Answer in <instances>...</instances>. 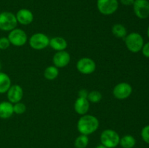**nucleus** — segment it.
<instances>
[{
    "label": "nucleus",
    "mask_w": 149,
    "mask_h": 148,
    "mask_svg": "<svg viewBox=\"0 0 149 148\" xmlns=\"http://www.w3.org/2000/svg\"><path fill=\"white\" fill-rule=\"evenodd\" d=\"M102 94L99 91H92L88 93V96H87V100L90 102L91 103H97L102 100Z\"/></svg>",
    "instance_id": "22"
},
{
    "label": "nucleus",
    "mask_w": 149,
    "mask_h": 148,
    "mask_svg": "<svg viewBox=\"0 0 149 148\" xmlns=\"http://www.w3.org/2000/svg\"><path fill=\"white\" fill-rule=\"evenodd\" d=\"M11 86V79L5 73L0 72V94L7 93Z\"/></svg>",
    "instance_id": "17"
},
{
    "label": "nucleus",
    "mask_w": 149,
    "mask_h": 148,
    "mask_svg": "<svg viewBox=\"0 0 149 148\" xmlns=\"http://www.w3.org/2000/svg\"><path fill=\"white\" fill-rule=\"evenodd\" d=\"M111 32L114 36L120 39H125V36L127 35V30L125 26L122 24H115L112 26Z\"/></svg>",
    "instance_id": "18"
},
{
    "label": "nucleus",
    "mask_w": 149,
    "mask_h": 148,
    "mask_svg": "<svg viewBox=\"0 0 149 148\" xmlns=\"http://www.w3.org/2000/svg\"><path fill=\"white\" fill-rule=\"evenodd\" d=\"M7 38L10 44L15 46H23L28 41V36L26 32L22 29L17 28L10 31Z\"/></svg>",
    "instance_id": "7"
},
{
    "label": "nucleus",
    "mask_w": 149,
    "mask_h": 148,
    "mask_svg": "<svg viewBox=\"0 0 149 148\" xmlns=\"http://www.w3.org/2000/svg\"><path fill=\"white\" fill-rule=\"evenodd\" d=\"M100 142L107 148H114L119 145L120 136L113 129H106L100 134Z\"/></svg>",
    "instance_id": "3"
},
{
    "label": "nucleus",
    "mask_w": 149,
    "mask_h": 148,
    "mask_svg": "<svg viewBox=\"0 0 149 148\" xmlns=\"http://www.w3.org/2000/svg\"><path fill=\"white\" fill-rule=\"evenodd\" d=\"M133 10L135 15L140 19H146L149 17V1L148 0H135Z\"/></svg>",
    "instance_id": "10"
},
{
    "label": "nucleus",
    "mask_w": 149,
    "mask_h": 148,
    "mask_svg": "<svg viewBox=\"0 0 149 148\" xmlns=\"http://www.w3.org/2000/svg\"><path fill=\"white\" fill-rule=\"evenodd\" d=\"M120 2L125 6H131L133 4L135 0H119Z\"/></svg>",
    "instance_id": "28"
},
{
    "label": "nucleus",
    "mask_w": 149,
    "mask_h": 148,
    "mask_svg": "<svg viewBox=\"0 0 149 148\" xmlns=\"http://www.w3.org/2000/svg\"><path fill=\"white\" fill-rule=\"evenodd\" d=\"M125 42L128 50L132 53L141 52L144 45L143 38L137 32H132L127 35L125 38Z\"/></svg>",
    "instance_id": "2"
},
{
    "label": "nucleus",
    "mask_w": 149,
    "mask_h": 148,
    "mask_svg": "<svg viewBox=\"0 0 149 148\" xmlns=\"http://www.w3.org/2000/svg\"><path fill=\"white\" fill-rule=\"evenodd\" d=\"M147 35H148V39H149V26H148V29H147Z\"/></svg>",
    "instance_id": "30"
},
{
    "label": "nucleus",
    "mask_w": 149,
    "mask_h": 148,
    "mask_svg": "<svg viewBox=\"0 0 149 148\" xmlns=\"http://www.w3.org/2000/svg\"><path fill=\"white\" fill-rule=\"evenodd\" d=\"M88 144L89 138L87 135H79L74 141V145H75L76 148H86Z\"/></svg>",
    "instance_id": "21"
},
{
    "label": "nucleus",
    "mask_w": 149,
    "mask_h": 148,
    "mask_svg": "<svg viewBox=\"0 0 149 148\" xmlns=\"http://www.w3.org/2000/svg\"><path fill=\"white\" fill-rule=\"evenodd\" d=\"M132 92V86L127 82H121L116 84L113 89V95L117 100L127 99Z\"/></svg>",
    "instance_id": "9"
},
{
    "label": "nucleus",
    "mask_w": 149,
    "mask_h": 148,
    "mask_svg": "<svg viewBox=\"0 0 149 148\" xmlns=\"http://www.w3.org/2000/svg\"><path fill=\"white\" fill-rule=\"evenodd\" d=\"M17 21L15 15L10 12H2L0 13V30L11 31L17 27Z\"/></svg>",
    "instance_id": "4"
},
{
    "label": "nucleus",
    "mask_w": 149,
    "mask_h": 148,
    "mask_svg": "<svg viewBox=\"0 0 149 148\" xmlns=\"http://www.w3.org/2000/svg\"><path fill=\"white\" fill-rule=\"evenodd\" d=\"M59 75V71L57 67L55 65H50L48 66L44 72V76L47 80L49 81H53Z\"/></svg>",
    "instance_id": "20"
},
{
    "label": "nucleus",
    "mask_w": 149,
    "mask_h": 148,
    "mask_svg": "<svg viewBox=\"0 0 149 148\" xmlns=\"http://www.w3.org/2000/svg\"><path fill=\"white\" fill-rule=\"evenodd\" d=\"M77 69L80 73L89 75L95 71L96 63L91 58L82 57L77 61Z\"/></svg>",
    "instance_id": "8"
},
{
    "label": "nucleus",
    "mask_w": 149,
    "mask_h": 148,
    "mask_svg": "<svg viewBox=\"0 0 149 148\" xmlns=\"http://www.w3.org/2000/svg\"><path fill=\"white\" fill-rule=\"evenodd\" d=\"M7 97L8 101L12 104L19 102L21 101L23 97V90L18 84L11 85L8 91H7Z\"/></svg>",
    "instance_id": "11"
},
{
    "label": "nucleus",
    "mask_w": 149,
    "mask_h": 148,
    "mask_svg": "<svg viewBox=\"0 0 149 148\" xmlns=\"http://www.w3.org/2000/svg\"><path fill=\"white\" fill-rule=\"evenodd\" d=\"M15 16L17 23H19L23 26H28L31 24L33 20V13L28 9H20L16 13Z\"/></svg>",
    "instance_id": "13"
},
{
    "label": "nucleus",
    "mask_w": 149,
    "mask_h": 148,
    "mask_svg": "<svg viewBox=\"0 0 149 148\" xmlns=\"http://www.w3.org/2000/svg\"><path fill=\"white\" fill-rule=\"evenodd\" d=\"M141 137L146 143L149 145V125L144 126L141 130Z\"/></svg>",
    "instance_id": "24"
},
{
    "label": "nucleus",
    "mask_w": 149,
    "mask_h": 148,
    "mask_svg": "<svg viewBox=\"0 0 149 148\" xmlns=\"http://www.w3.org/2000/svg\"><path fill=\"white\" fill-rule=\"evenodd\" d=\"M70 61H71L70 54L65 50L57 52L52 58L54 65L58 68L67 66L69 64Z\"/></svg>",
    "instance_id": "12"
},
{
    "label": "nucleus",
    "mask_w": 149,
    "mask_h": 148,
    "mask_svg": "<svg viewBox=\"0 0 149 148\" xmlns=\"http://www.w3.org/2000/svg\"><path fill=\"white\" fill-rule=\"evenodd\" d=\"M1 62H0V71H1Z\"/></svg>",
    "instance_id": "31"
},
{
    "label": "nucleus",
    "mask_w": 149,
    "mask_h": 148,
    "mask_svg": "<svg viewBox=\"0 0 149 148\" xmlns=\"http://www.w3.org/2000/svg\"><path fill=\"white\" fill-rule=\"evenodd\" d=\"M141 51H142V53L144 55V57L149 58V41L144 44Z\"/></svg>",
    "instance_id": "26"
},
{
    "label": "nucleus",
    "mask_w": 149,
    "mask_h": 148,
    "mask_svg": "<svg viewBox=\"0 0 149 148\" xmlns=\"http://www.w3.org/2000/svg\"><path fill=\"white\" fill-rule=\"evenodd\" d=\"M90 109V102L87 98L79 97L74 102V110L80 115L87 114Z\"/></svg>",
    "instance_id": "14"
},
{
    "label": "nucleus",
    "mask_w": 149,
    "mask_h": 148,
    "mask_svg": "<svg viewBox=\"0 0 149 148\" xmlns=\"http://www.w3.org/2000/svg\"><path fill=\"white\" fill-rule=\"evenodd\" d=\"M95 148H107V147H105L104 145H97Z\"/></svg>",
    "instance_id": "29"
},
{
    "label": "nucleus",
    "mask_w": 149,
    "mask_h": 148,
    "mask_svg": "<svg viewBox=\"0 0 149 148\" xmlns=\"http://www.w3.org/2000/svg\"><path fill=\"white\" fill-rule=\"evenodd\" d=\"M26 110V106L24 103L19 102L13 104V111L17 115H22Z\"/></svg>",
    "instance_id": "23"
},
{
    "label": "nucleus",
    "mask_w": 149,
    "mask_h": 148,
    "mask_svg": "<svg viewBox=\"0 0 149 148\" xmlns=\"http://www.w3.org/2000/svg\"><path fill=\"white\" fill-rule=\"evenodd\" d=\"M136 144V140L135 137L132 135H125L120 138L119 145L122 148H133Z\"/></svg>",
    "instance_id": "19"
},
{
    "label": "nucleus",
    "mask_w": 149,
    "mask_h": 148,
    "mask_svg": "<svg viewBox=\"0 0 149 148\" xmlns=\"http://www.w3.org/2000/svg\"><path fill=\"white\" fill-rule=\"evenodd\" d=\"M99 120L92 115H83L77 122V130L81 134L88 135L95 133L98 129Z\"/></svg>",
    "instance_id": "1"
},
{
    "label": "nucleus",
    "mask_w": 149,
    "mask_h": 148,
    "mask_svg": "<svg viewBox=\"0 0 149 148\" xmlns=\"http://www.w3.org/2000/svg\"><path fill=\"white\" fill-rule=\"evenodd\" d=\"M97 7L103 15H111L117 11L119 1L118 0H97Z\"/></svg>",
    "instance_id": "5"
},
{
    "label": "nucleus",
    "mask_w": 149,
    "mask_h": 148,
    "mask_svg": "<svg viewBox=\"0 0 149 148\" xmlns=\"http://www.w3.org/2000/svg\"><path fill=\"white\" fill-rule=\"evenodd\" d=\"M88 91L86 89H81L78 92V97H83V98H87L88 96Z\"/></svg>",
    "instance_id": "27"
},
{
    "label": "nucleus",
    "mask_w": 149,
    "mask_h": 148,
    "mask_svg": "<svg viewBox=\"0 0 149 148\" xmlns=\"http://www.w3.org/2000/svg\"><path fill=\"white\" fill-rule=\"evenodd\" d=\"M13 104L9 101H3L0 102V118H9L13 115Z\"/></svg>",
    "instance_id": "16"
},
{
    "label": "nucleus",
    "mask_w": 149,
    "mask_h": 148,
    "mask_svg": "<svg viewBox=\"0 0 149 148\" xmlns=\"http://www.w3.org/2000/svg\"><path fill=\"white\" fill-rule=\"evenodd\" d=\"M10 42L7 37H1L0 38V49L5 50L8 49L10 46Z\"/></svg>",
    "instance_id": "25"
},
{
    "label": "nucleus",
    "mask_w": 149,
    "mask_h": 148,
    "mask_svg": "<svg viewBox=\"0 0 149 148\" xmlns=\"http://www.w3.org/2000/svg\"><path fill=\"white\" fill-rule=\"evenodd\" d=\"M49 46L54 50L59 52V51H63L68 46V43L64 38L61 36H55L49 39Z\"/></svg>",
    "instance_id": "15"
},
{
    "label": "nucleus",
    "mask_w": 149,
    "mask_h": 148,
    "mask_svg": "<svg viewBox=\"0 0 149 148\" xmlns=\"http://www.w3.org/2000/svg\"><path fill=\"white\" fill-rule=\"evenodd\" d=\"M29 43L32 49L41 50L49 46V38L43 33H36L31 36Z\"/></svg>",
    "instance_id": "6"
}]
</instances>
